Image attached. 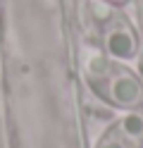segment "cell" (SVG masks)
I'll list each match as a JSON object with an SVG mask.
<instances>
[{
    "instance_id": "6da1fadb",
    "label": "cell",
    "mask_w": 143,
    "mask_h": 148,
    "mask_svg": "<svg viewBox=\"0 0 143 148\" xmlns=\"http://www.w3.org/2000/svg\"><path fill=\"white\" fill-rule=\"evenodd\" d=\"M107 96L114 105L119 108H127L133 110L143 105V84L129 72H119L110 79V86H107Z\"/></svg>"
},
{
    "instance_id": "52a82bcc",
    "label": "cell",
    "mask_w": 143,
    "mask_h": 148,
    "mask_svg": "<svg viewBox=\"0 0 143 148\" xmlns=\"http://www.w3.org/2000/svg\"><path fill=\"white\" fill-rule=\"evenodd\" d=\"M107 3H124V0H107Z\"/></svg>"
},
{
    "instance_id": "5b68a950",
    "label": "cell",
    "mask_w": 143,
    "mask_h": 148,
    "mask_svg": "<svg viewBox=\"0 0 143 148\" xmlns=\"http://www.w3.org/2000/svg\"><path fill=\"white\" fill-rule=\"evenodd\" d=\"M88 12L93 17V22H98V24H105L114 17V10L107 0H88Z\"/></svg>"
},
{
    "instance_id": "3957f363",
    "label": "cell",
    "mask_w": 143,
    "mask_h": 148,
    "mask_svg": "<svg viewBox=\"0 0 143 148\" xmlns=\"http://www.w3.org/2000/svg\"><path fill=\"white\" fill-rule=\"evenodd\" d=\"M117 132L122 134L124 141H129V143H141V141H143V112L129 110L127 115H122V117H119Z\"/></svg>"
},
{
    "instance_id": "277c9868",
    "label": "cell",
    "mask_w": 143,
    "mask_h": 148,
    "mask_svg": "<svg viewBox=\"0 0 143 148\" xmlns=\"http://www.w3.org/2000/svg\"><path fill=\"white\" fill-rule=\"evenodd\" d=\"M86 72H88L93 79L107 77V74H110V60L105 58L103 53H91L88 60H86Z\"/></svg>"
},
{
    "instance_id": "7a4b0ae2",
    "label": "cell",
    "mask_w": 143,
    "mask_h": 148,
    "mask_svg": "<svg viewBox=\"0 0 143 148\" xmlns=\"http://www.w3.org/2000/svg\"><path fill=\"white\" fill-rule=\"evenodd\" d=\"M105 50H107L110 58L114 60H131L138 50V43H136V34H133L129 26H114V29L107 31L105 36Z\"/></svg>"
},
{
    "instance_id": "8992f818",
    "label": "cell",
    "mask_w": 143,
    "mask_h": 148,
    "mask_svg": "<svg viewBox=\"0 0 143 148\" xmlns=\"http://www.w3.org/2000/svg\"><path fill=\"white\" fill-rule=\"evenodd\" d=\"M98 148H127L122 138H112V136H105L103 141L98 143Z\"/></svg>"
}]
</instances>
